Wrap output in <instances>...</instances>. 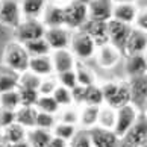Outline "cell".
I'll list each match as a JSON object with an SVG mask.
<instances>
[{
  "label": "cell",
  "mask_w": 147,
  "mask_h": 147,
  "mask_svg": "<svg viewBox=\"0 0 147 147\" xmlns=\"http://www.w3.org/2000/svg\"><path fill=\"white\" fill-rule=\"evenodd\" d=\"M78 126H71V124H65V123H59V121H56V124L53 126V129H52V135L53 137H56V138H61V140H64V141H68L71 140L74 135H76V132H78Z\"/></svg>",
  "instance_id": "836d02e7"
},
{
  "label": "cell",
  "mask_w": 147,
  "mask_h": 147,
  "mask_svg": "<svg viewBox=\"0 0 147 147\" xmlns=\"http://www.w3.org/2000/svg\"><path fill=\"white\" fill-rule=\"evenodd\" d=\"M68 147H92L88 130L85 129L78 130L74 137L68 141Z\"/></svg>",
  "instance_id": "f35d334b"
},
{
  "label": "cell",
  "mask_w": 147,
  "mask_h": 147,
  "mask_svg": "<svg viewBox=\"0 0 147 147\" xmlns=\"http://www.w3.org/2000/svg\"><path fill=\"white\" fill-rule=\"evenodd\" d=\"M138 117H140V111L132 102L115 109V124H114L112 132L115 134V137L120 141L124 138V135L134 126V123L137 121Z\"/></svg>",
  "instance_id": "277c9868"
},
{
  "label": "cell",
  "mask_w": 147,
  "mask_h": 147,
  "mask_svg": "<svg viewBox=\"0 0 147 147\" xmlns=\"http://www.w3.org/2000/svg\"><path fill=\"white\" fill-rule=\"evenodd\" d=\"M52 97L55 99V102L59 105V108H65V106H71L73 105V97H71V90L65 88V86L58 85L55 91H53Z\"/></svg>",
  "instance_id": "d590c367"
},
{
  "label": "cell",
  "mask_w": 147,
  "mask_h": 147,
  "mask_svg": "<svg viewBox=\"0 0 147 147\" xmlns=\"http://www.w3.org/2000/svg\"><path fill=\"white\" fill-rule=\"evenodd\" d=\"M56 121L71 124V126H79V108L74 105L61 108L56 114Z\"/></svg>",
  "instance_id": "f546056e"
},
{
  "label": "cell",
  "mask_w": 147,
  "mask_h": 147,
  "mask_svg": "<svg viewBox=\"0 0 147 147\" xmlns=\"http://www.w3.org/2000/svg\"><path fill=\"white\" fill-rule=\"evenodd\" d=\"M56 86H58V82H56L55 76L42 78L40 86H38V94H40V96H52Z\"/></svg>",
  "instance_id": "b9f144b4"
},
{
  "label": "cell",
  "mask_w": 147,
  "mask_h": 147,
  "mask_svg": "<svg viewBox=\"0 0 147 147\" xmlns=\"http://www.w3.org/2000/svg\"><path fill=\"white\" fill-rule=\"evenodd\" d=\"M36 114L38 111L34 106H20L15 111V123H18L24 129H32V127H35Z\"/></svg>",
  "instance_id": "d4e9b609"
},
{
  "label": "cell",
  "mask_w": 147,
  "mask_h": 147,
  "mask_svg": "<svg viewBox=\"0 0 147 147\" xmlns=\"http://www.w3.org/2000/svg\"><path fill=\"white\" fill-rule=\"evenodd\" d=\"M100 90L103 94V105L114 109L132 102L129 82H106L100 86Z\"/></svg>",
  "instance_id": "6da1fadb"
},
{
  "label": "cell",
  "mask_w": 147,
  "mask_h": 147,
  "mask_svg": "<svg viewBox=\"0 0 147 147\" xmlns=\"http://www.w3.org/2000/svg\"><path fill=\"white\" fill-rule=\"evenodd\" d=\"M29 59H30V56L28 55L26 49L23 47V44H20L17 41L9 42L6 46V49H5L3 62L15 74H21V73L28 71Z\"/></svg>",
  "instance_id": "7a4b0ae2"
},
{
  "label": "cell",
  "mask_w": 147,
  "mask_h": 147,
  "mask_svg": "<svg viewBox=\"0 0 147 147\" xmlns=\"http://www.w3.org/2000/svg\"><path fill=\"white\" fill-rule=\"evenodd\" d=\"M132 30V26L120 23V21L111 18L109 21H106V38L108 42L112 44L114 47H117L120 52H123L124 44H126L129 34Z\"/></svg>",
  "instance_id": "52a82bcc"
},
{
  "label": "cell",
  "mask_w": 147,
  "mask_h": 147,
  "mask_svg": "<svg viewBox=\"0 0 147 147\" xmlns=\"http://www.w3.org/2000/svg\"><path fill=\"white\" fill-rule=\"evenodd\" d=\"M20 106H21V102H20L18 90L8 91V92H3V94H0V108H2V109L17 111Z\"/></svg>",
  "instance_id": "4dcf8cb0"
},
{
  "label": "cell",
  "mask_w": 147,
  "mask_h": 147,
  "mask_svg": "<svg viewBox=\"0 0 147 147\" xmlns=\"http://www.w3.org/2000/svg\"><path fill=\"white\" fill-rule=\"evenodd\" d=\"M79 30H84L85 34H88L92 40L96 41L97 47L108 42L106 38V23L103 21H96V20H86V23L80 28Z\"/></svg>",
  "instance_id": "ffe728a7"
},
{
  "label": "cell",
  "mask_w": 147,
  "mask_h": 147,
  "mask_svg": "<svg viewBox=\"0 0 147 147\" xmlns=\"http://www.w3.org/2000/svg\"><path fill=\"white\" fill-rule=\"evenodd\" d=\"M74 73H76V79H78V85L79 86H91V85H96L97 84V78L94 71L91 68L85 67L82 64H76V68H74Z\"/></svg>",
  "instance_id": "83f0119b"
},
{
  "label": "cell",
  "mask_w": 147,
  "mask_h": 147,
  "mask_svg": "<svg viewBox=\"0 0 147 147\" xmlns=\"http://www.w3.org/2000/svg\"><path fill=\"white\" fill-rule=\"evenodd\" d=\"M126 143H130L138 147H146L147 141V124H146V117L140 115L137 121L134 123V126L127 130V134L123 138Z\"/></svg>",
  "instance_id": "5bb4252c"
},
{
  "label": "cell",
  "mask_w": 147,
  "mask_h": 147,
  "mask_svg": "<svg viewBox=\"0 0 147 147\" xmlns=\"http://www.w3.org/2000/svg\"><path fill=\"white\" fill-rule=\"evenodd\" d=\"M126 73L129 78H135V76L146 74L147 70V58L146 53H137V55H129L126 59Z\"/></svg>",
  "instance_id": "44dd1931"
},
{
  "label": "cell",
  "mask_w": 147,
  "mask_h": 147,
  "mask_svg": "<svg viewBox=\"0 0 147 147\" xmlns=\"http://www.w3.org/2000/svg\"><path fill=\"white\" fill-rule=\"evenodd\" d=\"M18 90V94H20V102H21V106H34L35 108V103L38 100V91L35 90H24V88H17Z\"/></svg>",
  "instance_id": "60d3db41"
},
{
  "label": "cell",
  "mask_w": 147,
  "mask_h": 147,
  "mask_svg": "<svg viewBox=\"0 0 147 147\" xmlns=\"http://www.w3.org/2000/svg\"><path fill=\"white\" fill-rule=\"evenodd\" d=\"M99 109H100V106H90V105H82L79 108V126H80V129L90 130L91 127L97 126Z\"/></svg>",
  "instance_id": "7402d4cb"
},
{
  "label": "cell",
  "mask_w": 147,
  "mask_h": 147,
  "mask_svg": "<svg viewBox=\"0 0 147 147\" xmlns=\"http://www.w3.org/2000/svg\"><path fill=\"white\" fill-rule=\"evenodd\" d=\"M94 58L102 68H114L121 59V52L109 42H105L97 47Z\"/></svg>",
  "instance_id": "30bf717a"
},
{
  "label": "cell",
  "mask_w": 147,
  "mask_h": 147,
  "mask_svg": "<svg viewBox=\"0 0 147 147\" xmlns=\"http://www.w3.org/2000/svg\"><path fill=\"white\" fill-rule=\"evenodd\" d=\"M88 20V8L86 5L70 2L64 6V26L68 30H79Z\"/></svg>",
  "instance_id": "5b68a950"
},
{
  "label": "cell",
  "mask_w": 147,
  "mask_h": 147,
  "mask_svg": "<svg viewBox=\"0 0 147 147\" xmlns=\"http://www.w3.org/2000/svg\"><path fill=\"white\" fill-rule=\"evenodd\" d=\"M68 49L74 55L76 59H79V61H88V59L94 58L96 50H97V44L84 30H74L71 34V40H70Z\"/></svg>",
  "instance_id": "3957f363"
},
{
  "label": "cell",
  "mask_w": 147,
  "mask_h": 147,
  "mask_svg": "<svg viewBox=\"0 0 147 147\" xmlns=\"http://www.w3.org/2000/svg\"><path fill=\"white\" fill-rule=\"evenodd\" d=\"M115 124V109L106 105H102L99 109V117H97V126L102 129L112 130Z\"/></svg>",
  "instance_id": "f1b7e54d"
},
{
  "label": "cell",
  "mask_w": 147,
  "mask_h": 147,
  "mask_svg": "<svg viewBox=\"0 0 147 147\" xmlns=\"http://www.w3.org/2000/svg\"><path fill=\"white\" fill-rule=\"evenodd\" d=\"M56 124V115L53 114H46V112H38L36 114V120H35V127L44 129V130H50L53 126Z\"/></svg>",
  "instance_id": "74e56055"
},
{
  "label": "cell",
  "mask_w": 147,
  "mask_h": 147,
  "mask_svg": "<svg viewBox=\"0 0 147 147\" xmlns=\"http://www.w3.org/2000/svg\"><path fill=\"white\" fill-rule=\"evenodd\" d=\"M18 88V74L15 73H0V94Z\"/></svg>",
  "instance_id": "8d00e7d4"
},
{
  "label": "cell",
  "mask_w": 147,
  "mask_h": 147,
  "mask_svg": "<svg viewBox=\"0 0 147 147\" xmlns=\"http://www.w3.org/2000/svg\"><path fill=\"white\" fill-rule=\"evenodd\" d=\"M118 147H138V146H134V144L126 143V141H124V143H120V146H118Z\"/></svg>",
  "instance_id": "f907efd6"
},
{
  "label": "cell",
  "mask_w": 147,
  "mask_h": 147,
  "mask_svg": "<svg viewBox=\"0 0 147 147\" xmlns=\"http://www.w3.org/2000/svg\"><path fill=\"white\" fill-rule=\"evenodd\" d=\"M88 134H90L92 147H118L120 146V140L115 137V134L112 130L94 126L88 130Z\"/></svg>",
  "instance_id": "4fadbf2b"
},
{
  "label": "cell",
  "mask_w": 147,
  "mask_h": 147,
  "mask_svg": "<svg viewBox=\"0 0 147 147\" xmlns=\"http://www.w3.org/2000/svg\"><path fill=\"white\" fill-rule=\"evenodd\" d=\"M86 8H88V20L106 23L112 18V9H114L112 0H91L86 5Z\"/></svg>",
  "instance_id": "8fae6325"
},
{
  "label": "cell",
  "mask_w": 147,
  "mask_h": 147,
  "mask_svg": "<svg viewBox=\"0 0 147 147\" xmlns=\"http://www.w3.org/2000/svg\"><path fill=\"white\" fill-rule=\"evenodd\" d=\"M23 47L26 49V52H28V55L30 58H34V56H46V55H50L52 53V49L49 47L47 41L44 40V36L38 38V40H32V41L24 42Z\"/></svg>",
  "instance_id": "4316f807"
},
{
  "label": "cell",
  "mask_w": 147,
  "mask_h": 147,
  "mask_svg": "<svg viewBox=\"0 0 147 147\" xmlns=\"http://www.w3.org/2000/svg\"><path fill=\"white\" fill-rule=\"evenodd\" d=\"M53 135H52L50 130H44V129H40V127H32V129H28L26 143L30 147H47Z\"/></svg>",
  "instance_id": "cb8c5ba5"
},
{
  "label": "cell",
  "mask_w": 147,
  "mask_h": 147,
  "mask_svg": "<svg viewBox=\"0 0 147 147\" xmlns=\"http://www.w3.org/2000/svg\"><path fill=\"white\" fill-rule=\"evenodd\" d=\"M14 30H15V41L20 42V44H24L28 41L38 40V38L44 36L46 26L42 24L41 20L24 18V20H21V23Z\"/></svg>",
  "instance_id": "8992f818"
},
{
  "label": "cell",
  "mask_w": 147,
  "mask_h": 147,
  "mask_svg": "<svg viewBox=\"0 0 147 147\" xmlns=\"http://www.w3.org/2000/svg\"><path fill=\"white\" fill-rule=\"evenodd\" d=\"M35 109L38 112H46V114H53V115H56L59 112V105L55 102L52 96H40L38 97V100L35 103Z\"/></svg>",
  "instance_id": "1f68e13d"
},
{
  "label": "cell",
  "mask_w": 147,
  "mask_h": 147,
  "mask_svg": "<svg viewBox=\"0 0 147 147\" xmlns=\"http://www.w3.org/2000/svg\"><path fill=\"white\" fill-rule=\"evenodd\" d=\"M129 88H130V100H146V94H147L146 74L130 78Z\"/></svg>",
  "instance_id": "484cf974"
},
{
  "label": "cell",
  "mask_w": 147,
  "mask_h": 147,
  "mask_svg": "<svg viewBox=\"0 0 147 147\" xmlns=\"http://www.w3.org/2000/svg\"><path fill=\"white\" fill-rule=\"evenodd\" d=\"M47 147H68V143L64 141L61 138H56V137H52L50 143L47 144Z\"/></svg>",
  "instance_id": "bcb514c9"
},
{
  "label": "cell",
  "mask_w": 147,
  "mask_h": 147,
  "mask_svg": "<svg viewBox=\"0 0 147 147\" xmlns=\"http://www.w3.org/2000/svg\"><path fill=\"white\" fill-rule=\"evenodd\" d=\"M21 11L18 0H0V21L9 28H17L21 23Z\"/></svg>",
  "instance_id": "9c48e42d"
},
{
  "label": "cell",
  "mask_w": 147,
  "mask_h": 147,
  "mask_svg": "<svg viewBox=\"0 0 147 147\" xmlns=\"http://www.w3.org/2000/svg\"><path fill=\"white\" fill-rule=\"evenodd\" d=\"M56 82H58V85H61V86H65V88H68V90H73L74 86H78V79H76L74 70L58 73L56 74Z\"/></svg>",
  "instance_id": "ab89813d"
},
{
  "label": "cell",
  "mask_w": 147,
  "mask_h": 147,
  "mask_svg": "<svg viewBox=\"0 0 147 147\" xmlns=\"http://www.w3.org/2000/svg\"><path fill=\"white\" fill-rule=\"evenodd\" d=\"M71 2H76V3H82V5H88L91 0H71Z\"/></svg>",
  "instance_id": "816d5d0a"
},
{
  "label": "cell",
  "mask_w": 147,
  "mask_h": 147,
  "mask_svg": "<svg viewBox=\"0 0 147 147\" xmlns=\"http://www.w3.org/2000/svg\"><path fill=\"white\" fill-rule=\"evenodd\" d=\"M9 147H30L26 141H23V143H18V144H12V146H9Z\"/></svg>",
  "instance_id": "681fc988"
},
{
  "label": "cell",
  "mask_w": 147,
  "mask_h": 147,
  "mask_svg": "<svg viewBox=\"0 0 147 147\" xmlns=\"http://www.w3.org/2000/svg\"><path fill=\"white\" fill-rule=\"evenodd\" d=\"M49 0H18L21 17L30 20H41V15L44 12Z\"/></svg>",
  "instance_id": "e0dca14e"
},
{
  "label": "cell",
  "mask_w": 147,
  "mask_h": 147,
  "mask_svg": "<svg viewBox=\"0 0 147 147\" xmlns=\"http://www.w3.org/2000/svg\"><path fill=\"white\" fill-rule=\"evenodd\" d=\"M138 11H140V8L137 3H114L112 18L120 21V23L132 26Z\"/></svg>",
  "instance_id": "2e32d148"
},
{
  "label": "cell",
  "mask_w": 147,
  "mask_h": 147,
  "mask_svg": "<svg viewBox=\"0 0 147 147\" xmlns=\"http://www.w3.org/2000/svg\"><path fill=\"white\" fill-rule=\"evenodd\" d=\"M84 105H90V106H102L103 105V94H102L100 86L97 84L85 88Z\"/></svg>",
  "instance_id": "d6a6232c"
},
{
  "label": "cell",
  "mask_w": 147,
  "mask_h": 147,
  "mask_svg": "<svg viewBox=\"0 0 147 147\" xmlns=\"http://www.w3.org/2000/svg\"><path fill=\"white\" fill-rule=\"evenodd\" d=\"M70 2H71V0H50V3L56 5V6H61V8L67 6V5H68Z\"/></svg>",
  "instance_id": "7dc6e473"
},
{
  "label": "cell",
  "mask_w": 147,
  "mask_h": 147,
  "mask_svg": "<svg viewBox=\"0 0 147 147\" xmlns=\"http://www.w3.org/2000/svg\"><path fill=\"white\" fill-rule=\"evenodd\" d=\"M114 3H137L138 0H112Z\"/></svg>",
  "instance_id": "c3c4849f"
},
{
  "label": "cell",
  "mask_w": 147,
  "mask_h": 147,
  "mask_svg": "<svg viewBox=\"0 0 147 147\" xmlns=\"http://www.w3.org/2000/svg\"><path fill=\"white\" fill-rule=\"evenodd\" d=\"M41 84V78L34 74L32 71H24L18 74V88H24V90H35L38 91V86Z\"/></svg>",
  "instance_id": "e575fe53"
},
{
  "label": "cell",
  "mask_w": 147,
  "mask_h": 147,
  "mask_svg": "<svg viewBox=\"0 0 147 147\" xmlns=\"http://www.w3.org/2000/svg\"><path fill=\"white\" fill-rule=\"evenodd\" d=\"M41 21L46 28H59L64 26V8L49 2L41 15Z\"/></svg>",
  "instance_id": "d6986e66"
},
{
  "label": "cell",
  "mask_w": 147,
  "mask_h": 147,
  "mask_svg": "<svg viewBox=\"0 0 147 147\" xmlns=\"http://www.w3.org/2000/svg\"><path fill=\"white\" fill-rule=\"evenodd\" d=\"M0 147H9V146H8L6 143H5L3 140H0Z\"/></svg>",
  "instance_id": "f5cc1de1"
},
{
  "label": "cell",
  "mask_w": 147,
  "mask_h": 147,
  "mask_svg": "<svg viewBox=\"0 0 147 147\" xmlns=\"http://www.w3.org/2000/svg\"><path fill=\"white\" fill-rule=\"evenodd\" d=\"M29 71H32L34 74L40 76V78H49V76L55 74V70H53V64L50 55L46 56H34L29 59Z\"/></svg>",
  "instance_id": "ac0fdd59"
},
{
  "label": "cell",
  "mask_w": 147,
  "mask_h": 147,
  "mask_svg": "<svg viewBox=\"0 0 147 147\" xmlns=\"http://www.w3.org/2000/svg\"><path fill=\"white\" fill-rule=\"evenodd\" d=\"M132 28L146 32V29H147V12H146V9H140L138 11L137 17H135L134 23H132Z\"/></svg>",
  "instance_id": "ee69618b"
},
{
  "label": "cell",
  "mask_w": 147,
  "mask_h": 147,
  "mask_svg": "<svg viewBox=\"0 0 147 147\" xmlns=\"http://www.w3.org/2000/svg\"><path fill=\"white\" fill-rule=\"evenodd\" d=\"M50 59L53 64V70L55 74L62 73V71H70V70L76 68L78 59L70 52V49H61V50H52Z\"/></svg>",
  "instance_id": "7c38bea8"
},
{
  "label": "cell",
  "mask_w": 147,
  "mask_h": 147,
  "mask_svg": "<svg viewBox=\"0 0 147 147\" xmlns=\"http://www.w3.org/2000/svg\"><path fill=\"white\" fill-rule=\"evenodd\" d=\"M84 96H85V88L84 86H74L71 90V97H73V105L82 106L84 105Z\"/></svg>",
  "instance_id": "f6af8a7d"
},
{
  "label": "cell",
  "mask_w": 147,
  "mask_h": 147,
  "mask_svg": "<svg viewBox=\"0 0 147 147\" xmlns=\"http://www.w3.org/2000/svg\"><path fill=\"white\" fill-rule=\"evenodd\" d=\"M26 134H28V129L20 126L18 123H12V124H9L8 127H5L2 130V140L8 146L18 144V143L26 141Z\"/></svg>",
  "instance_id": "603a6c76"
},
{
  "label": "cell",
  "mask_w": 147,
  "mask_h": 147,
  "mask_svg": "<svg viewBox=\"0 0 147 147\" xmlns=\"http://www.w3.org/2000/svg\"><path fill=\"white\" fill-rule=\"evenodd\" d=\"M71 30H68L65 26L59 28H46L44 40L47 41L49 47L52 50H61V49L70 47V40H71Z\"/></svg>",
  "instance_id": "ba28073f"
},
{
  "label": "cell",
  "mask_w": 147,
  "mask_h": 147,
  "mask_svg": "<svg viewBox=\"0 0 147 147\" xmlns=\"http://www.w3.org/2000/svg\"><path fill=\"white\" fill-rule=\"evenodd\" d=\"M146 49H147V34L144 30L132 28L123 52H126V55L129 56V55H137V53H146Z\"/></svg>",
  "instance_id": "9a60e30c"
},
{
  "label": "cell",
  "mask_w": 147,
  "mask_h": 147,
  "mask_svg": "<svg viewBox=\"0 0 147 147\" xmlns=\"http://www.w3.org/2000/svg\"><path fill=\"white\" fill-rule=\"evenodd\" d=\"M12 123H15V111L2 109L0 108V130H3Z\"/></svg>",
  "instance_id": "7bdbcfd3"
}]
</instances>
